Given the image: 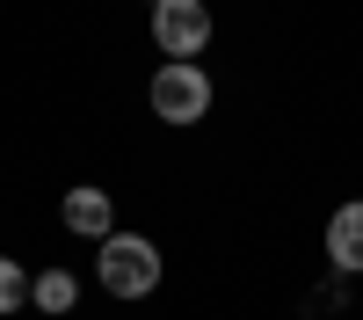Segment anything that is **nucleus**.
Wrapping results in <instances>:
<instances>
[{"label": "nucleus", "instance_id": "nucleus-1", "mask_svg": "<svg viewBox=\"0 0 363 320\" xmlns=\"http://www.w3.org/2000/svg\"><path fill=\"white\" fill-rule=\"evenodd\" d=\"M102 284L116 299H145V291L160 284V248L138 241V233H109L102 241Z\"/></svg>", "mask_w": 363, "mask_h": 320}, {"label": "nucleus", "instance_id": "nucleus-2", "mask_svg": "<svg viewBox=\"0 0 363 320\" xmlns=\"http://www.w3.org/2000/svg\"><path fill=\"white\" fill-rule=\"evenodd\" d=\"M153 109L167 116V124H196V116L211 109V80L196 73V58H167V66L153 73Z\"/></svg>", "mask_w": 363, "mask_h": 320}, {"label": "nucleus", "instance_id": "nucleus-3", "mask_svg": "<svg viewBox=\"0 0 363 320\" xmlns=\"http://www.w3.org/2000/svg\"><path fill=\"white\" fill-rule=\"evenodd\" d=\"M153 37L167 58H196L203 37H211V15H203V0H153Z\"/></svg>", "mask_w": 363, "mask_h": 320}, {"label": "nucleus", "instance_id": "nucleus-4", "mask_svg": "<svg viewBox=\"0 0 363 320\" xmlns=\"http://www.w3.org/2000/svg\"><path fill=\"white\" fill-rule=\"evenodd\" d=\"M327 255H335V270H363V204H342L327 219Z\"/></svg>", "mask_w": 363, "mask_h": 320}, {"label": "nucleus", "instance_id": "nucleus-5", "mask_svg": "<svg viewBox=\"0 0 363 320\" xmlns=\"http://www.w3.org/2000/svg\"><path fill=\"white\" fill-rule=\"evenodd\" d=\"M66 226L87 233V241H109V197L102 189H73L66 197Z\"/></svg>", "mask_w": 363, "mask_h": 320}, {"label": "nucleus", "instance_id": "nucleus-6", "mask_svg": "<svg viewBox=\"0 0 363 320\" xmlns=\"http://www.w3.org/2000/svg\"><path fill=\"white\" fill-rule=\"evenodd\" d=\"M29 291H37V306H44V313H66V306H73V277H66V270H51V277H37Z\"/></svg>", "mask_w": 363, "mask_h": 320}, {"label": "nucleus", "instance_id": "nucleus-7", "mask_svg": "<svg viewBox=\"0 0 363 320\" xmlns=\"http://www.w3.org/2000/svg\"><path fill=\"white\" fill-rule=\"evenodd\" d=\"M22 299H29V277L15 270V262H8V255H0V313H15Z\"/></svg>", "mask_w": 363, "mask_h": 320}]
</instances>
